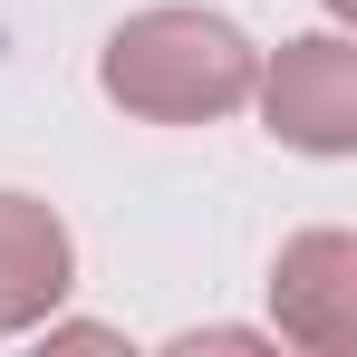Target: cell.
I'll use <instances>...</instances> for the list:
<instances>
[{"instance_id":"1","label":"cell","mask_w":357,"mask_h":357,"mask_svg":"<svg viewBox=\"0 0 357 357\" xmlns=\"http://www.w3.org/2000/svg\"><path fill=\"white\" fill-rule=\"evenodd\" d=\"M251 77H261V49L222 10H193V0L135 10L107 39V59H97L107 107H126L145 126H213L232 107H251Z\"/></svg>"},{"instance_id":"2","label":"cell","mask_w":357,"mask_h":357,"mask_svg":"<svg viewBox=\"0 0 357 357\" xmlns=\"http://www.w3.org/2000/svg\"><path fill=\"white\" fill-rule=\"evenodd\" d=\"M251 97H261V126L280 145H299V155H357V49L338 29L280 39V59H261Z\"/></svg>"},{"instance_id":"3","label":"cell","mask_w":357,"mask_h":357,"mask_svg":"<svg viewBox=\"0 0 357 357\" xmlns=\"http://www.w3.org/2000/svg\"><path fill=\"white\" fill-rule=\"evenodd\" d=\"M271 319H280V338L290 348H348L357 338V232L338 222H319V232L280 241V261H271Z\"/></svg>"},{"instance_id":"4","label":"cell","mask_w":357,"mask_h":357,"mask_svg":"<svg viewBox=\"0 0 357 357\" xmlns=\"http://www.w3.org/2000/svg\"><path fill=\"white\" fill-rule=\"evenodd\" d=\"M77 290V241L39 193H0V338L59 319V299Z\"/></svg>"},{"instance_id":"5","label":"cell","mask_w":357,"mask_h":357,"mask_svg":"<svg viewBox=\"0 0 357 357\" xmlns=\"http://www.w3.org/2000/svg\"><path fill=\"white\" fill-rule=\"evenodd\" d=\"M174 348H261L251 328H193V338H174Z\"/></svg>"},{"instance_id":"6","label":"cell","mask_w":357,"mask_h":357,"mask_svg":"<svg viewBox=\"0 0 357 357\" xmlns=\"http://www.w3.org/2000/svg\"><path fill=\"white\" fill-rule=\"evenodd\" d=\"M328 10H348V0H328Z\"/></svg>"}]
</instances>
